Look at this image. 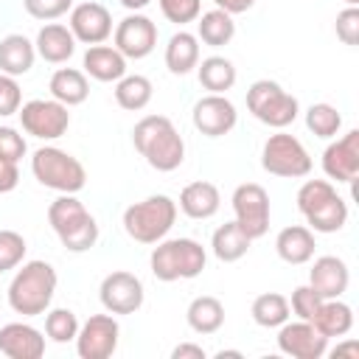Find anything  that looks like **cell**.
Returning <instances> with one entry per match:
<instances>
[{"label": "cell", "mask_w": 359, "mask_h": 359, "mask_svg": "<svg viewBox=\"0 0 359 359\" xmlns=\"http://www.w3.org/2000/svg\"><path fill=\"white\" fill-rule=\"evenodd\" d=\"M250 244H252V238L241 230V224H238L236 219H233V222H224L222 227H216V233H213V238H210L213 255H216L219 261H224V264H233V261L244 258L247 250H250Z\"/></svg>", "instance_id": "83f0119b"}, {"label": "cell", "mask_w": 359, "mask_h": 359, "mask_svg": "<svg viewBox=\"0 0 359 359\" xmlns=\"http://www.w3.org/2000/svg\"><path fill=\"white\" fill-rule=\"evenodd\" d=\"M20 123L28 135L39 140H56L70 126V112L56 98H31L20 107Z\"/></svg>", "instance_id": "30bf717a"}, {"label": "cell", "mask_w": 359, "mask_h": 359, "mask_svg": "<svg viewBox=\"0 0 359 359\" xmlns=\"http://www.w3.org/2000/svg\"><path fill=\"white\" fill-rule=\"evenodd\" d=\"M199 65V39L188 31H177L165 45V67L174 76H185Z\"/></svg>", "instance_id": "f546056e"}, {"label": "cell", "mask_w": 359, "mask_h": 359, "mask_svg": "<svg viewBox=\"0 0 359 359\" xmlns=\"http://www.w3.org/2000/svg\"><path fill=\"white\" fill-rule=\"evenodd\" d=\"M31 171L39 185L59 191V194H79L87 185V171L84 165L67 154L65 149L56 146H42L31 157Z\"/></svg>", "instance_id": "52a82bcc"}, {"label": "cell", "mask_w": 359, "mask_h": 359, "mask_svg": "<svg viewBox=\"0 0 359 359\" xmlns=\"http://www.w3.org/2000/svg\"><path fill=\"white\" fill-rule=\"evenodd\" d=\"M171 356H174V359H205L208 353H205V348H202V345L182 342V345H177V348L171 351Z\"/></svg>", "instance_id": "f6af8a7d"}, {"label": "cell", "mask_w": 359, "mask_h": 359, "mask_svg": "<svg viewBox=\"0 0 359 359\" xmlns=\"http://www.w3.org/2000/svg\"><path fill=\"white\" fill-rule=\"evenodd\" d=\"M84 73L95 81H118L126 76V56L115 45H90L84 53Z\"/></svg>", "instance_id": "7402d4cb"}, {"label": "cell", "mask_w": 359, "mask_h": 359, "mask_svg": "<svg viewBox=\"0 0 359 359\" xmlns=\"http://www.w3.org/2000/svg\"><path fill=\"white\" fill-rule=\"evenodd\" d=\"M34 48H36V53H39L45 62L62 65V62H67V59L76 53V36H73V31H70L67 25H62V22H48V25L39 28Z\"/></svg>", "instance_id": "44dd1931"}, {"label": "cell", "mask_w": 359, "mask_h": 359, "mask_svg": "<svg viewBox=\"0 0 359 359\" xmlns=\"http://www.w3.org/2000/svg\"><path fill=\"white\" fill-rule=\"evenodd\" d=\"M56 269L48 261H28L8 283V306L22 317L45 314L56 294Z\"/></svg>", "instance_id": "7a4b0ae2"}, {"label": "cell", "mask_w": 359, "mask_h": 359, "mask_svg": "<svg viewBox=\"0 0 359 359\" xmlns=\"http://www.w3.org/2000/svg\"><path fill=\"white\" fill-rule=\"evenodd\" d=\"M297 210L314 233H337L348 222V202L328 180H306L297 191Z\"/></svg>", "instance_id": "3957f363"}, {"label": "cell", "mask_w": 359, "mask_h": 359, "mask_svg": "<svg viewBox=\"0 0 359 359\" xmlns=\"http://www.w3.org/2000/svg\"><path fill=\"white\" fill-rule=\"evenodd\" d=\"M177 222V202L165 194L146 196L123 210V230L140 244H157Z\"/></svg>", "instance_id": "8992f818"}, {"label": "cell", "mask_w": 359, "mask_h": 359, "mask_svg": "<svg viewBox=\"0 0 359 359\" xmlns=\"http://www.w3.org/2000/svg\"><path fill=\"white\" fill-rule=\"evenodd\" d=\"M216 356H219V359H224V356H241V353H238V351H219Z\"/></svg>", "instance_id": "681fc988"}, {"label": "cell", "mask_w": 359, "mask_h": 359, "mask_svg": "<svg viewBox=\"0 0 359 359\" xmlns=\"http://www.w3.org/2000/svg\"><path fill=\"white\" fill-rule=\"evenodd\" d=\"M219 205H222L219 188L213 182H208V180L188 182L180 191V210L188 219H210V216H216Z\"/></svg>", "instance_id": "603a6c76"}, {"label": "cell", "mask_w": 359, "mask_h": 359, "mask_svg": "<svg viewBox=\"0 0 359 359\" xmlns=\"http://www.w3.org/2000/svg\"><path fill=\"white\" fill-rule=\"evenodd\" d=\"M337 36L345 45H356L359 42V8L348 6L337 14Z\"/></svg>", "instance_id": "7bdbcfd3"}, {"label": "cell", "mask_w": 359, "mask_h": 359, "mask_svg": "<svg viewBox=\"0 0 359 359\" xmlns=\"http://www.w3.org/2000/svg\"><path fill=\"white\" fill-rule=\"evenodd\" d=\"M0 353L8 359H39L45 353V337L28 323H8L0 328Z\"/></svg>", "instance_id": "ffe728a7"}, {"label": "cell", "mask_w": 359, "mask_h": 359, "mask_svg": "<svg viewBox=\"0 0 359 359\" xmlns=\"http://www.w3.org/2000/svg\"><path fill=\"white\" fill-rule=\"evenodd\" d=\"M45 314H48V317H45V334H48L53 342L65 345V342L76 339V334H79V317H76L70 309H50V311H45Z\"/></svg>", "instance_id": "d590c367"}, {"label": "cell", "mask_w": 359, "mask_h": 359, "mask_svg": "<svg viewBox=\"0 0 359 359\" xmlns=\"http://www.w3.org/2000/svg\"><path fill=\"white\" fill-rule=\"evenodd\" d=\"M306 126H309V132H314L317 137L328 140V137H334V135L339 132L342 115H339V109L331 107V104H311V107L306 109Z\"/></svg>", "instance_id": "e575fe53"}, {"label": "cell", "mask_w": 359, "mask_h": 359, "mask_svg": "<svg viewBox=\"0 0 359 359\" xmlns=\"http://www.w3.org/2000/svg\"><path fill=\"white\" fill-rule=\"evenodd\" d=\"M196 76H199V84L208 90V93H219L224 95L233 84H236V65L224 56H208L202 59V65H196Z\"/></svg>", "instance_id": "1f68e13d"}, {"label": "cell", "mask_w": 359, "mask_h": 359, "mask_svg": "<svg viewBox=\"0 0 359 359\" xmlns=\"http://www.w3.org/2000/svg\"><path fill=\"white\" fill-rule=\"evenodd\" d=\"M342 353H348V356H359V342H342V345H337L334 348V356H342Z\"/></svg>", "instance_id": "7dc6e473"}, {"label": "cell", "mask_w": 359, "mask_h": 359, "mask_svg": "<svg viewBox=\"0 0 359 359\" xmlns=\"http://www.w3.org/2000/svg\"><path fill=\"white\" fill-rule=\"evenodd\" d=\"M160 3V11L168 22L174 25H185V22H194L202 11V0H157Z\"/></svg>", "instance_id": "74e56055"}, {"label": "cell", "mask_w": 359, "mask_h": 359, "mask_svg": "<svg viewBox=\"0 0 359 359\" xmlns=\"http://www.w3.org/2000/svg\"><path fill=\"white\" fill-rule=\"evenodd\" d=\"M233 213L241 230L255 241L269 230V194L258 182H244L233 191Z\"/></svg>", "instance_id": "8fae6325"}, {"label": "cell", "mask_w": 359, "mask_h": 359, "mask_svg": "<svg viewBox=\"0 0 359 359\" xmlns=\"http://www.w3.org/2000/svg\"><path fill=\"white\" fill-rule=\"evenodd\" d=\"M348 283H351V272H348V264L337 255H320L314 258L311 269H309V286L323 297H342L348 292Z\"/></svg>", "instance_id": "d6986e66"}, {"label": "cell", "mask_w": 359, "mask_h": 359, "mask_svg": "<svg viewBox=\"0 0 359 359\" xmlns=\"http://www.w3.org/2000/svg\"><path fill=\"white\" fill-rule=\"evenodd\" d=\"M314 230H309L306 224H292V227H283L275 238V250L280 255V261L292 264V266H300V264H309L314 258Z\"/></svg>", "instance_id": "cb8c5ba5"}, {"label": "cell", "mask_w": 359, "mask_h": 359, "mask_svg": "<svg viewBox=\"0 0 359 359\" xmlns=\"http://www.w3.org/2000/svg\"><path fill=\"white\" fill-rule=\"evenodd\" d=\"M205 264H208V252L194 238H165V241H157V247L151 250V258H149L151 275L157 280H163V283L191 280V278L202 275Z\"/></svg>", "instance_id": "5b68a950"}, {"label": "cell", "mask_w": 359, "mask_h": 359, "mask_svg": "<svg viewBox=\"0 0 359 359\" xmlns=\"http://www.w3.org/2000/svg\"><path fill=\"white\" fill-rule=\"evenodd\" d=\"M121 325L112 314H93L76 334V353L81 359H109L118 348Z\"/></svg>", "instance_id": "7c38bea8"}, {"label": "cell", "mask_w": 359, "mask_h": 359, "mask_svg": "<svg viewBox=\"0 0 359 359\" xmlns=\"http://www.w3.org/2000/svg\"><path fill=\"white\" fill-rule=\"evenodd\" d=\"M20 107H22V90H20L17 79L0 73V118L20 112Z\"/></svg>", "instance_id": "ab89813d"}, {"label": "cell", "mask_w": 359, "mask_h": 359, "mask_svg": "<svg viewBox=\"0 0 359 359\" xmlns=\"http://www.w3.org/2000/svg\"><path fill=\"white\" fill-rule=\"evenodd\" d=\"M247 107H250V112L261 123H266L272 129H286L289 123H294V118L300 112L297 98L289 95L272 79H258V81L250 84V90H247Z\"/></svg>", "instance_id": "ba28073f"}, {"label": "cell", "mask_w": 359, "mask_h": 359, "mask_svg": "<svg viewBox=\"0 0 359 359\" xmlns=\"http://www.w3.org/2000/svg\"><path fill=\"white\" fill-rule=\"evenodd\" d=\"M48 90H50V95H53L59 104H65V107L84 104L87 95H90L87 73H84V70H76V67H59V70L50 76Z\"/></svg>", "instance_id": "4316f807"}, {"label": "cell", "mask_w": 359, "mask_h": 359, "mask_svg": "<svg viewBox=\"0 0 359 359\" xmlns=\"http://www.w3.org/2000/svg\"><path fill=\"white\" fill-rule=\"evenodd\" d=\"M157 45V25L146 14H129L115 25V48L126 59H146Z\"/></svg>", "instance_id": "5bb4252c"}, {"label": "cell", "mask_w": 359, "mask_h": 359, "mask_svg": "<svg viewBox=\"0 0 359 359\" xmlns=\"http://www.w3.org/2000/svg\"><path fill=\"white\" fill-rule=\"evenodd\" d=\"M25 250L28 244L17 230H0V272L17 269L25 258Z\"/></svg>", "instance_id": "8d00e7d4"}, {"label": "cell", "mask_w": 359, "mask_h": 359, "mask_svg": "<svg viewBox=\"0 0 359 359\" xmlns=\"http://www.w3.org/2000/svg\"><path fill=\"white\" fill-rule=\"evenodd\" d=\"M196 39H202L205 45L210 48H222L227 45L233 36H236V22H233V14L222 11V8H213V11H205L202 17H196Z\"/></svg>", "instance_id": "4dcf8cb0"}, {"label": "cell", "mask_w": 359, "mask_h": 359, "mask_svg": "<svg viewBox=\"0 0 359 359\" xmlns=\"http://www.w3.org/2000/svg\"><path fill=\"white\" fill-rule=\"evenodd\" d=\"M250 314L261 328H278L289 320V300L278 292H264L252 300Z\"/></svg>", "instance_id": "836d02e7"}, {"label": "cell", "mask_w": 359, "mask_h": 359, "mask_svg": "<svg viewBox=\"0 0 359 359\" xmlns=\"http://www.w3.org/2000/svg\"><path fill=\"white\" fill-rule=\"evenodd\" d=\"M278 348L286 356L294 359H320L328 351V337H323L309 320H297V323H283L278 325Z\"/></svg>", "instance_id": "2e32d148"}, {"label": "cell", "mask_w": 359, "mask_h": 359, "mask_svg": "<svg viewBox=\"0 0 359 359\" xmlns=\"http://www.w3.org/2000/svg\"><path fill=\"white\" fill-rule=\"evenodd\" d=\"M345 3H348V6H356V3H359V0H345Z\"/></svg>", "instance_id": "f907efd6"}, {"label": "cell", "mask_w": 359, "mask_h": 359, "mask_svg": "<svg viewBox=\"0 0 359 359\" xmlns=\"http://www.w3.org/2000/svg\"><path fill=\"white\" fill-rule=\"evenodd\" d=\"M70 31H73L76 42L101 45L112 34V14H109L107 6H101L95 0L79 3V6L70 8Z\"/></svg>", "instance_id": "e0dca14e"}, {"label": "cell", "mask_w": 359, "mask_h": 359, "mask_svg": "<svg viewBox=\"0 0 359 359\" xmlns=\"http://www.w3.org/2000/svg\"><path fill=\"white\" fill-rule=\"evenodd\" d=\"M48 222L62 247L70 252H84L98 241V224L93 213L84 208V202L76 199V194L56 196L48 208Z\"/></svg>", "instance_id": "277c9868"}, {"label": "cell", "mask_w": 359, "mask_h": 359, "mask_svg": "<svg viewBox=\"0 0 359 359\" xmlns=\"http://www.w3.org/2000/svg\"><path fill=\"white\" fill-rule=\"evenodd\" d=\"M191 121H194V126L205 137H222V135H227L236 126L238 112H236V107H233L230 98H224L219 93H208L205 98H199L194 104Z\"/></svg>", "instance_id": "9a60e30c"}, {"label": "cell", "mask_w": 359, "mask_h": 359, "mask_svg": "<svg viewBox=\"0 0 359 359\" xmlns=\"http://www.w3.org/2000/svg\"><path fill=\"white\" fill-rule=\"evenodd\" d=\"M311 325L323 334V337H345L353 328V309L348 303H342L339 297H328L320 303L317 314L311 317Z\"/></svg>", "instance_id": "484cf974"}, {"label": "cell", "mask_w": 359, "mask_h": 359, "mask_svg": "<svg viewBox=\"0 0 359 359\" xmlns=\"http://www.w3.org/2000/svg\"><path fill=\"white\" fill-rule=\"evenodd\" d=\"M132 143L140 157L157 171H174L185 160V140L165 115H146L132 129Z\"/></svg>", "instance_id": "6da1fadb"}, {"label": "cell", "mask_w": 359, "mask_h": 359, "mask_svg": "<svg viewBox=\"0 0 359 359\" xmlns=\"http://www.w3.org/2000/svg\"><path fill=\"white\" fill-rule=\"evenodd\" d=\"M36 48L28 36L22 34H8L0 39V73L6 76H25L34 67Z\"/></svg>", "instance_id": "d4e9b609"}, {"label": "cell", "mask_w": 359, "mask_h": 359, "mask_svg": "<svg viewBox=\"0 0 359 359\" xmlns=\"http://www.w3.org/2000/svg\"><path fill=\"white\" fill-rule=\"evenodd\" d=\"M151 93H154L151 81L146 76H140V73L123 76L115 84V101H118L121 109H129V112H140L143 107H149Z\"/></svg>", "instance_id": "d6a6232c"}, {"label": "cell", "mask_w": 359, "mask_h": 359, "mask_svg": "<svg viewBox=\"0 0 359 359\" xmlns=\"http://www.w3.org/2000/svg\"><path fill=\"white\" fill-rule=\"evenodd\" d=\"M213 3H216V8H222L227 14H244L255 6V0H213Z\"/></svg>", "instance_id": "bcb514c9"}, {"label": "cell", "mask_w": 359, "mask_h": 359, "mask_svg": "<svg viewBox=\"0 0 359 359\" xmlns=\"http://www.w3.org/2000/svg\"><path fill=\"white\" fill-rule=\"evenodd\" d=\"M320 303H323V297L306 283V286H297L294 292H292V300H289V311H294L300 320H309L311 323V317L317 314V309H320Z\"/></svg>", "instance_id": "f35d334b"}, {"label": "cell", "mask_w": 359, "mask_h": 359, "mask_svg": "<svg viewBox=\"0 0 359 359\" xmlns=\"http://www.w3.org/2000/svg\"><path fill=\"white\" fill-rule=\"evenodd\" d=\"M28 151L25 137L14 126H0V160H20Z\"/></svg>", "instance_id": "b9f144b4"}, {"label": "cell", "mask_w": 359, "mask_h": 359, "mask_svg": "<svg viewBox=\"0 0 359 359\" xmlns=\"http://www.w3.org/2000/svg\"><path fill=\"white\" fill-rule=\"evenodd\" d=\"M98 297H101V306L109 314H135L143 306L146 292H143V283H140L137 275L118 269V272H109L101 280Z\"/></svg>", "instance_id": "4fadbf2b"}, {"label": "cell", "mask_w": 359, "mask_h": 359, "mask_svg": "<svg viewBox=\"0 0 359 359\" xmlns=\"http://www.w3.org/2000/svg\"><path fill=\"white\" fill-rule=\"evenodd\" d=\"M22 6L34 20H56L73 8V0H22Z\"/></svg>", "instance_id": "60d3db41"}, {"label": "cell", "mask_w": 359, "mask_h": 359, "mask_svg": "<svg viewBox=\"0 0 359 359\" xmlns=\"http://www.w3.org/2000/svg\"><path fill=\"white\" fill-rule=\"evenodd\" d=\"M185 320L196 334H216L224 325V306L213 294H199L188 303Z\"/></svg>", "instance_id": "f1b7e54d"}, {"label": "cell", "mask_w": 359, "mask_h": 359, "mask_svg": "<svg viewBox=\"0 0 359 359\" xmlns=\"http://www.w3.org/2000/svg\"><path fill=\"white\" fill-rule=\"evenodd\" d=\"M323 171L328 180L337 182H353L359 174V129L345 132L339 140H334L323 151Z\"/></svg>", "instance_id": "ac0fdd59"}, {"label": "cell", "mask_w": 359, "mask_h": 359, "mask_svg": "<svg viewBox=\"0 0 359 359\" xmlns=\"http://www.w3.org/2000/svg\"><path fill=\"white\" fill-rule=\"evenodd\" d=\"M151 0H121V6L123 8H129V11H140V8H146Z\"/></svg>", "instance_id": "c3c4849f"}, {"label": "cell", "mask_w": 359, "mask_h": 359, "mask_svg": "<svg viewBox=\"0 0 359 359\" xmlns=\"http://www.w3.org/2000/svg\"><path fill=\"white\" fill-rule=\"evenodd\" d=\"M261 168L266 174H275V177L300 180V177H309L311 157L294 135L278 132V135H269L264 149H261Z\"/></svg>", "instance_id": "9c48e42d"}, {"label": "cell", "mask_w": 359, "mask_h": 359, "mask_svg": "<svg viewBox=\"0 0 359 359\" xmlns=\"http://www.w3.org/2000/svg\"><path fill=\"white\" fill-rule=\"evenodd\" d=\"M20 182V171H17V163L14 160H0V194H8L14 191Z\"/></svg>", "instance_id": "ee69618b"}]
</instances>
